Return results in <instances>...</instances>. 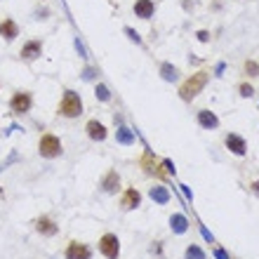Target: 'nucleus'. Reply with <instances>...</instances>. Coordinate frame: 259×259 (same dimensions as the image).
<instances>
[{
  "label": "nucleus",
  "instance_id": "1",
  "mask_svg": "<svg viewBox=\"0 0 259 259\" xmlns=\"http://www.w3.org/2000/svg\"><path fill=\"white\" fill-rule=\"evenodd\" d=\"M207 83H210V71H207V68H198V71H194L191 76L184 78L182 83H179L177 95H179V99H182L184 104H191V101H195V97L207 87Z\"/></svg>",
  "mask_w": 259,
  "mask_h": 259
},
{
  "label": "nucleus",
  "instance_id": "2",
  "mask_svg": "<svg viewBox=\"0 0 259 259\" xmlns=\"http://www.w3.org/2000/svg\"><path fill=\"white\" fill-rule=\"evenodd\" d=\"M85 113V101L80 97V92L73 87H66L62 92V99L57 104V118L64 120H78Z\"/></svg>",
  "mask_w": 259,
  "mask_h": 259
},
{
  "label": "nucleus",
  "instance_id": "3",
  "mask_svg": "<svg viewBox=\"0 0 259 259\" xmlns=\"http://www.w3.org/2000/svg\"><path fill=\"white\" fill-rule=\"evenodd\" d=\"M38 156L43 161H57L64 156V141L59 139V134L54 132H43L38 139Z\"/></svg>",
  "mask_w": 259,
  "mask_h": 259
},
{
  "label": "nucleus",
  "instance_id": "4",
  "mask_svg": "<svg viewBox=\"0 0 259 259\" xmlns=\"http://www.w3.org/2000/svg\"><path fill=\"white\" fill-rule=\"evenodd\" d=\"M33 104H35V99H33L31 90H14V92L10 95L7 108H10L12 116L22 118V116H29V113L33 111Z\"/></svg>",
  "mask_w": 259,
  "mask_h": 259
},
{
  "label": "nucleus",
  "instance_id": "5",
  "mask_svg": "<svg viewBox=\"0 0 259 259\" xmlns=\"http://www.w3.org/2000/svg\"><path fill=\"white\" fill-rule=\"evenodd\" d=\"M97 252L104 259H120V238L113 231L101 233L97 240Z\"/></svg>",
  "mask_w": 259,
  "mask_h": 259
},
{
  "label": "nucleus",
  "instance_id": "6",
  "mask_svg": "<svg viewBox=\"0 0 259 259\" xmlns=\"http://www.w3.org/2000/svg\"><path fill=\"white\" fill-rule=\"evenodd\" d=\"M99 194L104 195H118L123 191V179H120V172L116 167H108L106 172L99 177Z\"/></svg>",
  "mask_w": 259,
  "mask_h": 259
},
{
  "label": "nucleus",
  "instance_id": "7",
  "mask_svg": "<svg viewBox=\"0 0 259 259\" xmlns=\"http://www.w3.org/2000/svg\"><path fill=\"white\" fill-rule=\"evenodd\" d=\"M144 203V194H141L137 186H125L118 194V207L123 212H132V210H139Z\"/></svg>",
  "mask_w": 259,
  "mask_h": 259
},
{
  "label": "nucleus",
  "instance_id": "8",
  "mask_svg": "<svg viewBox=\"0 0 259 259\" xmlns=\"http://www.w3.org/2000/svg\"><path fill=\"white\" fill-rule=\"evenodd\" d=\"M43 50H45V43L40 38H29L22 45V50H19V59L24 64H33V62H38L43 57Z\"/></svg>",
  "mask_w": 259,
  "mask_h": 259
},
{
  "label": "nucleus",
  "instance_id": "9",
  "mask_svg": "<svg viewBox=\"0 0 259 259\" xmlns=\"http://www.w3.org/2000/svg\"><path fill=\"white\" fill-rule=\"evenodd\" d=\"M33 228H35L38 236H43V238L59 236V224H57V219L52 215H38L33 219Z\"/></svg>",
  "mask_w": 259,
  "mask_h": 259
},
{
  "label": "nucleus",
  "instance_id": "10",
  "mask_svg": "<svg viewBox=\"0 0 259 259\" xmlns=\"http://www.w3.org/2000/svg\"><path fill=\"white\" fill-rule=\"evenodd\" d=\"M224 146H227V151L231 153V156H236V158H245V156H248V139H245L243 134H238V132L224 134Z\"/></svg>",
  "mask_w": 259,
  "mask_h": 259
},
{
  "label": "nucleus",
  "instance_id": "11",
  "mask_svg": "<svg viewBox=\"0 0 259 259\" xmlns=\"http://www.w3.org/2000/svg\"><path fill=\"white\" fill-rule=\"evenodd\" d=\"M95 250L83 240H68L64 248V259H92Z\"/></svg>",
  "mask_w": 259,
  "mask_h": 259
},
{
  "label": "nucleus",
  "instance_id": "12",
  "mask_svg": "<svg viewBox=\"0 0 259 259\" xmlns=\"http://www.w3.org/2000/svg\"><path fill=\"white\" fill-rule=\"evenodd\" d=\"M85 134L90 141H95V144H104L108 139V128L101 123L99 118H90L85 123Z\"/></svg>",
  "mask_w": 259,
  "mask_h": 259
},
{
  "label": "nucleus",
  "instance_id": "13",
  "mask_svg": "<svg viewBox=\"0 0 259 259\" xmlns=\"http://www.w3.org/2000/svg\"><path fill=\"white\" fill-rule=\"evenodd\" d=\"M195 123H198L200 130H207V132H215V130H219V125H222L219 116H217L215 111H210V108H198V111H195Z\"/></svg>",
  "mask_w": 259,
  "mask_h": 259
},
{
  "label": "nucleus",
  "instance_id": "14",
  "mask_svg": "<svg viewBox=\"0 0 259 259\" xmlns=\"http://www.w3.org/2000/svg\"><path fill=\"white\" fill-rule=\"evenodd\" d=\"M19 35H22V26L17 24V19H12V17H2V19H0V38H2L5 43L7 45L14 43Z\"/></svg>",
  "mask_w": 259,
  "mask_h": 259
},
{
  "label": "nucleus",
  "instance_id": "15",
  "mask_svg": "<svg viewBox=\"0 0 259 259\" xmlns=\"http://www.w3.org/2000/svg\"><path fill=\"white\" fill-rule=\"evenodd\" d=\"M149 198L153 200V205H167V203L172 200V191L162 182H153L151 186H149Z\"/></svg>",
  "mask_w": 259,
  "mask_h": 259
},
{
  "label": "nucleus",
  "instance_id": "16",
  "mask_svg": "<svg viewBox=\"0 0 259 259\" xmlns=\"http://www.w3.org/2000/svg\"><path fill=\"white\" fill-rule=\"evenodd\" d=\"M158 76H161L165 83H170V85H179V83H182V71H179V66L172 64V62H161V64H158Z\"/></svg>",
  "mask_w": 259,
  "mask_h": 259
},
{
  "label": "nucleus",
  "instance_id": "17",
  "mask_svg": "<svg viewBox=\"0 0 259 259\" xmlns=\"http://www.w3.org/2000/svg\"><path fill=\"white\" fill-rule=\"evenodd\" d=\"M132 14H134L137 19H141V22L153 19V14H156V0H134Z\"/></svg>",
  "mask_w": 259,
  "mask_h": 259
},
{
  "label": "nucleus",
  "instance_id": "18",
  "mask_svg": "<svg viewBox=\"0 0 259 259\" xmlns=\"http://www.w3.org/2000/svg\"><path fill=\"white\" fill-rule=\"evenodd\" d=\"M167 224H170V231H172L174 236H184L191 228V219L184 215V212H172L170 219H167Z\"/></svg>",
  "mask_w": 259,
  "mask_h": 259
},
{
  "label": "nucleus",
  "instance_id": "19",
  "mask_svg": "<svg viewBox=\"0 0 259 259\" xmlns=\"http://www.w3.org/2000/svg\"><path fill=\"white\" fill-rule=\"evenodd\" d=\"M141 170H144V174H149V177H158V179H162L165 177V172H162V167H161V162H153L151 161V151H146L144 156H141Z\"/></svg>",
  "mask_w": 259,
  "mask_h": 259
},
{
  "label": "nucleus",
  "instance_id": "20",
  "mask_svg": "<svg viewBox=\"0 0 259 259\" xmlns=\"http://www.w3.org/2000/svg\"><path fill=\"white\" fill-rule=\"evenodd\" d=\"M116 144H120V146H134L137 144V132L130 128L128 123L116 128Z\"/></svg>",
  "mask_w": 259,
  "mask_h": 259
},
{
  "label": "nucleus",
  "instance_id": "21",
  "mask_svg": "<svg viewBox=\"0 0 259 259\" xmlns=\"http://www.w3.org/2000/svg\"><path fill=\"white\" fill-rule=\"evenodd\" d=\"M95 99H97L99 104H111V101H113V92H111V87H108L104 80H97V83H95Z\"/></svg>",
  "mask_w": 259,
  "mask_h": 259
},
{
  "label": "nucleus",
  "instance_id": "22",
  "mask_svg": "<svg viewBox=\"0 0 259 259\" xmlns=\"http://www.w3.org/2000/svg\"><path fill=\"white\" fill-rule=\"evenodd\" d=\"M99 73H101V71H99V66L85 64V66H83V71H80V80H83V83H92V85H95V83L99 80Z\"/></svg>",
  "mask_w": 259,
  "mask_h": 259
},
{
  "label": "nucleus",
  "instance_id": "23",
  "mask_svg": "<svg viewBox=\"0 0 259 259\" xmlns=\"http://www.w3.org/2000/svg\"><path fill=\"white\" fill-rule=\"evenodd\" d=\"M184 259H207V252L198 243H189L184 250Z\"/></svg>",
  "mask_w": 259,
  "mask_h": 259
},
{
  "label": "nucleus",
  "instance_id": "24",
  "mask_svg": "<svg viewBox=\"0 0 259 259\" xmlns=\"http://www.w3.org/2000/svg\"><path fill=\"white\" fill-rule=\"evenodd\" d=\"M243 73H245V78H250V80L259 78V62L257 59H245V62H243Z\"/></svg>",
  "mask_w": 259,
  "mask_h": 259
},
{
  "label": "nucleus",
  "instance_id": "25",
  "mask_svg": "<svg viewBox=\"0 0 259 259\" xmlns=\"http://www.w3.org/2000/svg\"><path fill=\"white\" fill-rule=\"evenodd\" d=\"M257 95V90H255V85L250 83V80H243L240 85H238V97L240 99H252Z\"/></svg>",
  "mask_w": 259,
  "mask_h": 259
},
{
  "label": "nucleus",
  "instance_id": "26",
  "mask_svg": "<svg viewBox=\"0 0 259 259\" xmlns=\"http://www.w3.org/2000/svg\"><path fill=\"white\" fill-rule=\"evenodd\" d=\"M123 33L128 35V40H130V43H134L137 47H144V38L139 35V31H134L132 26H123Z\"/></svg>",
  "mask_w": 259,
  "mask_h": 259
},
{
  "label": "nucleus",
  "instance_id": "27",
  "mask_svg": "<svg viewBox=\"0 0 259 259\" xmlns=\"http://www.w3.org/2000/svg\"><path fill=\"white\" fill-rule=\"evenodd\" d=\"M50 14H52V12L47 10V7H35V10H33V19H35V22H47Z\"/></svg>",
  "mask_w": 259,
  "mask_h": 259
},
{
  "label": "nucleus",
  "instance_id": "28",
  "mask_svg": "<svg viewBox=\"0 0 259 259\" xmlns=\"http://www.w3.org/2000/svg\"><path fill=\"white\" fill-rule=\"evenodd\" d=\"M161 167H162V172H165V177H174V174H177V170H174V162L170 161V158H162Z\"/></svg>",
  "mask_w": 259,
  "mask_h": 259
},
{
  "label": "nucleus",
  "instance_id": "29",
  "mask_svg": "<svg viewBox=\"0 0 259 259\" xmlns=\"http://www.w3.org/2000/svg\"><path fill=\"white\" fill-rule=\"evenodd\" d=\"M73 47H76V52H78V57H80V59H85L87 62V57H90V54H87V47L85 45H83V40H80V38H73Z\"/></svg>",
  "mask_w": 259,
  "mask_h": 259
},
{
  "label": "nucleus",
  "instance_id": "30",
  "mask_svg": "<svg viewBox=\"0 0 259 259\" xmlns=\"http://www.w3.org/2000/svg\"><path fill=\"white\" fill-rule=\"evenodd\" d=\"M195 40H198V43H203V45H207L210 40H212V33L207 31V29H198V31H195Z\"/></svg>",
  "mask_w": 259,
  "mask_h": 259
},
{
  "label": "nucleus",
  "instance_id": "31",
  "mask_svg": "<svg viewBox=\"0 0 259 259\" xmlns=\"http://www.w3.org/2000/svg\"><path fill=\"white\" fill-rule=\"evenodd\" d=\"M212 257H215V259H231V255H228V250L215 245V250H212Z\"/></svg>",
  "mask_w": 259,
  "mask_h": 259
},
{
  "label": "nucleus",
  "instance_id": "32",
  "mask_svg": "<svg viewBox=\"0 0 259 259\" xmlns=\"http://www.w3.org/2000/svg\"><path fill=\"white\" fill-rule=\"evenodd\" d=\"M224 71H227V64H224V62H217L215 68H212L210 73H212L215 78H222V76H224Z\"/></svg>",
  "mask_w": 259,
  "mask_h": 259
},
{
  "label": "nucleus",
  "instance_id": "33",
  "mask_svg": "<svg viewBox=\"0 0 259 259\" xmlns=\"http://www.w3.org/2000/svg\"><path fill=\"white\" fill-rule=\"evenodd\" d=\"M200 236L205 238V240L210 243V245H215V236H212V233L207 231V227H205V224H200Z\"/></svg>",
  "mask_w": 259,
  "mask_h": 259
},
{
  "label": "nucleus",
  "instance_id": "34",
  "mask_svg": "<svg viewBox=\"0 0 259 259\" xmlns=\"http://www.w3.org/2000/svg\"><path fill=\"white\" fill-rule=\"evenodd\" d=\"M149 252H151V255H156V257H162V243H161V240H156L151 248H149Z\"/></svg>",
  "mask_w": 259,
  "mask_h": 259
},
{
  "label": "nucleus",
  "instance_id": "35",
  "mask_svg": "<svg viewBox=\"0 0 259 259\" xmlns=\"http://www.w3.org/2000/svg\"><path fill=\"white\" fill-rule=\"evenodd\" d=\"M120 125H125V116L120 111H116L113 113V128H120Z\"/></svg>",
  "mask_w": 259,
  "mask_h": 259
},
{
  "label": "nucleus",
  "instance_id": "36",
  "mask_svg": "<svg viewBox=\"0 0 259 259\" xmlns=\"http://www.w3.org/2000/svg\"><path fill=\"white\" fill-rule=\"evenodd\" d=\"M248 189H250V194L255 195V198H259V179H255V182L248 186Z\"/></svg>",
  "mask_w": 259,
  "mask_h": 259
},
{
  "label": "nucleus",
  "instance_id": "37",
  "mask_svg": "<svg viewBox=\"0 0 259 259\" xmlns=\"http://www.w3.org/2000/svg\"><path fill=\"white\" fill-rule=\"evenodd\" d=\"M179 189H182V194L186 195V200H194V194H191V189H189L186 184H179Z\"/></svg>",
  "mask_w": 259,
  "mask_h": 259
},
{
  "label": "nucleus",
  "instance_id": "38",
  "mask_svg": "<svg viewBox=\"0 0 259 259\" xmlns=\"http://www.w3.org/2000/svg\"><path fill=\"white\" fill-rule=\"evenodd\" d=\"M203 64V59H198L195 54H189V66H200Z\"/></svg>",
  "mask_w": 259,
  "mask_h": 259
},
{
  "label": "nucleus",
  "instance_id": "39",
  "mask_svg": "<svg viewBox=\"0 0 259 259\" xmlns=\"http://www.w3.org/2000/svg\"><path fill=\"white\" fill-rule=\"evenodd\" d=\"M7 167H10V165H7V161H2V162H0V172H5Z\"/></svg>",
  "mask_w": 259,
  "mask_h": 259
},
{
  "label": "nucleus",
  "instance_id": "40",
  "mask_svg": "<svg viewBox=\"0 0 259 259\" xmlns=\"http://www.w3.org/2000/svg\"><path fill=\"white\" fill-rule=\"evenodd\" d=\"M43 2H47V0H43Z\"/></svg>",
  "mask_w": 259,
  "mask_h": 259
}]
</instances>
